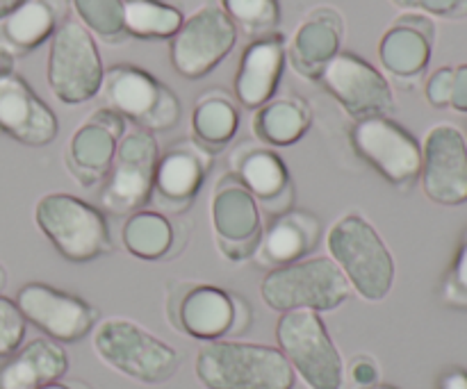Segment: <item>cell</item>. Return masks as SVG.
<instances>
[{
    "instance_id": "37",
    "label": "cell",
    "mask_w": 467,
    "mask_h": 389,
    "mask_svg": "<svg viewBox=\"0 0 467 389\" xmlns=\"http://www.w3.org/2000/svg\"><path fill=\"white\" fill-rule=\"evenodd\" d=\"M349 378L356 387L369 389L379 385V378H381V369H379L377 360L369 358V355H356L354 363L349 367Z\"/></svg>"
},
{
    "instance_id": "18",
    "label": "cell",
    "mask_w": 467,
    "mask_h": 389,
    "mask_svg": "<svg viewBox=\"0 0 467 389\" xmlns=\"http://www.w3.org/2000/svg\"><path fill=\"white\" fill-rule=\"evenodd\" d=\"M59 121L36 96L26 77L7 71L0 76V135L27 148H44L57 139Z\"/></svg>"
},
{
    "instance_id": "23",
    "label": "cell",
    "mask_w": 467,
    "mask_h": 389,
    "mask_svg": "<svg viewBox=\"0 0 467 389\" xmlns=\"http://www.w3.org/2000/svg\"><path fill=\"white\" fill-rule=\"evenodd\" d=\"M345 21L331 7H317L299 23L287 41V64L306 80L317 82L319 73L342 50Z\"/></svg>"
},
{
    "instance_id": "44",
    "label": "cell",
    "mask_w": 467,
    "mask_h": 389,
    "mask_svg": "<svg viewBox=\"0 0 467 389\" xmlns=\"http://www.w3.org/2000/svg\"><path fill=\"white\" fill-rule=\"evenodd\" d=\"M68 385H71V389H91L89 385H85L82 381H68Z\"/></svg>"
},
{
    "instance_id": "29",
    "label": "cell",
    "mask_w": 467,
    "mask_h": 389,
    "mask_svg": "<svg viewBox=\"0 0 467 389\" xmlns=\"http://www.w3.org/2000/svg\"><path fill=\"white\" fill-rule=\"evenodd\" d=\"M176 226L171 217L158 210L144 208L126 217L121 226V244L132 258L158 262L176 251Z\"/></svg>"
},
{
    "instance_id": "25",
    "label": "cell",
    "mask_w": 467,
    "mask_h": 389,
    "mask_svg": "<svg viewBox=\"0 0 467 389\" xmlns=\"http://www.w3.org/2000/svg\"><path fill=\"white\" fill-rule=\"evenodd\" d=\"M68 0H27L0 23V48L9 55H26L50 41L68 18Z\"/></svg>"
},
{
    "instance_id": "40",
    "label": "cell",
    "mask_w": 467,
    "mask_h": 389,
    "mask_svg": "<svg viewBox=\"0 0 467 389\" xmlns=\"http://www.w3.org/2000/svg\"><path fill=\"white\" fill-rule=\"evenodd\" d=\"M438 389H467V372L461 367L450 369L438 381Z\"/></svg>"
},
{
    "instance_id": "11",
    "label": "cell",
    "mask_w": 467,
    "mask_h": 389,
    "mask_svg": "<svg viewBox=\"0 0 467 389\" xmlns=\"http://www.w3.org/2000/svg\"><path fill=\"white\" fill-rule=\"evenodd\" d=\"M356 155L372 167L388 185L410 189L422 169V146L390 117H369L354 121L349 132Z\"/></svg>"
},
{
    "instance_id": "19",
    "label": "cell",
    "mask_w": 467,
    "mask_h": 389,
    "mask_svg": "<svg viewBox=\"0 0 467 389\" xmlns=\"http://www.w3.org/2000/svg\"><path fill=\"white\" fill-rule=\"evenodd\" d=\"M231 173L258 200L263 217L272 219L295 208V185L287 164L269 146L242 144L233 150Z\"/></svg>"
},
{
    "instance_id": "7",
    "label": "cell",
    "mask_w": 467,
    "mask_h": 389,
    "mask_svg": "<svg viewBox=\"0 0 467 389\" xmlns=\"http://www.w3.org/2000/svg\"><path fill=\"white\" fill-rule=\"evenodd\" d=\"M99 96L103 107L121 114L146 132H169L181 121V100L153 73L135 64H114L105 68Z\"/></svg>"
},
{
    "instance_id": "33",
    "label": "cell",
    "mask_w": 467,
    "mask_h": 389,
    "mask_svg": "<svg viewBox=\"0 0 467 389\" xmlns=\"http://www.w3.org/2000/svg\"><path fill=\"white\" fill-rule=\"evenodd\" d=\"M442 301L450 308L467 310V230L461 237L454 260L450 264L445 281H442Z\"/></svg>"
},
{
    "instance_id": "16",
    "label": "cell",
    "mask_w": 467,
    "mask_h": 389,
    "mask_svg": "<svg viewBox=\"0 0 467 389\" xmlns=\"http://www.w3.org/2000/svg\"><path fill=\"white\" fill-rule=\"evenodd\" d=\"M214 155L208 153L203 146L194 139H181L162 150L155 164L153 191H150L149 208L167 214V217H181L194 205L210 169H213Z\"/></svg>"
},
{
    "instance_id": "10",
    "label": "cell",
    "mask_w": 467,
    "mask_h": 389,
    "mask_svg": "<svg viewBox=\"0 0 467 389\" xmlns=\"http://www.w3.org/2000/svg\"><path fill=\"white\" fill-rule=\"evenodd\" d=\"M237 36L240 32L217 3L201 5L169 39L173 71L185 80H201L231 55Z\"/></svg>"
},
{
    "instance_id": "34",
    "label": "cell",
    "mask_w": 467,
    "mask_h": 389,
    "mask_svg": "<svg viewBox=\"0 0 467 389\" xmlns=\"http://www.w3.org/2000/svg\"><path fill=\"white\" fill-rule=\"evenodd\" d=\"M27 323L16 303L0 294V358H9L26 342Z\"/></svg>"
},
{
    "instance_id": "14",
    "label": "cell",
    "mask_w": 467,
    "mask_h": 389,
    "mask_svg": "<svg viewBox=\"0 0 467 389\" xmlns=\"http://www.w3.org/2000/svg\"><path fill=\"white\" fill-rule=\"evenodd\" d=\"M317 82L354 121L390 117L395 109V94L388 77L374 64L349 50H340L324 67Z\"/></svg>"
},
{
    "instance_id": "8",
    "label": "cell",
    "mask_w": 467,
    "mask_h": 389,
    "mask_svg": "<svg viewBox=\"0 0 467 389\" xmlns=\"http://www.w3.org/2000/svg\"><path fill=\"white\" fill-rule=\"evenodd\" d=\"M103 59L91 32L68 16L50 36L46 80L64 105H82L99 98L103 85Z\"/></svg>"
},
{
    "instance_id": "12",
    "label": "cell",
    "mask_w": 467,
    "mask_h": 389,
    "mask_svg": "<svg viewBox=\"0 0 467 389\" xmlns=\"http://www.w3.org/2000/svg\"><path fill=\"white\" fill-rule=\"evenodd\" d=\"M214 244L228 262H249L263 235V212L251 191L233 173L219 178L210 199Z\"/></svg>"
},
{
    "instance_id": "22",
    "label": "cell",
    "mask_w": 467,
    "mask_h": 389,
    "mask_svg": "<svg viewBox=\"0 0 467 389\" xmlns=\"http://www.w3.org/2000/svg\"><path fill=\"white\" fill-rule=\"evenodd\" d=\"M436 26L427 14L406 12L383 32L379 62L397 80H415L431 62Z\"/></svg>"
},
{
    "instance_id": "41",
    "label": "cell",
    "mask_w": 467,
    "mask_h": 389,
    "mask_svg": "<svg viewBox=\"0 0 467 389\" xmlns=\"http://www.w3.org/2000/svg\"><path fill=\"white\" fill-rule=\"evenodd\" d=\"M23 3H27V0H0V23H3L9 14L16 12Z\"/></svg>"
},
{
    "instance_id": "39",
    "label": "cell",
    "mask_w": 467,
    "mask_h": 389,
    "mask_svg": "<svg viewBox=\"0 0 467 389\" xmlns=\"http://www.w3.org/2000/svg\"><path fill=\"white\" fill-rule=\"evenodd\" d=\"M450 107L454 112L467 114V64L454 67V85H451Z\"/></svg>"
},
{
    "instance_id": "17",
    "label": "cell",
    "mask_w": 467,
    "mask_h": 389,
    "mask_svg": "<svg viewBox=\"0 0 467 389\" xmlns=\"http://www.w3.org/2000/svg\"><path fill=\"white\" fill-rule=\"evenodd\" d=\"M420 187L431 203L456 208L467 203V139L454 123H438L422 144Z\"/></svg>"
},
{
    "instance_id": "21",
    "label": "cell",
    "mask_w": 467,
    "mask_h": 389,
    "mask_svg": "<svg viewBox=\"0 0 467 389\" xmlns=\"http://www.w3.org/2000/svg\"><path fill=\"white\" fill-rule=\"evenodd\" d=\"M322 240L324 228L317 214L292 208L265 223L254 262L272 271V269L310 258Z\"/></svg>"
},
{
    "instance_id": "30",
    "label": "cell",
    "mask_w": 467,
    "mask_h": 389,
    "mask_svg": "<svg viewBox=\"0 0 467 389\" xmlns=\"http://www.w3.org/2000/svg\"><path fill=\"white\" fill-rule=\"evenodd\" d=\"M182 12L162 0H123V30L135 39H171L181 30Z\"/></svg>"
},
{
    "instance_id": "15",
    "label": "cell",
    "mask_w": 467,
    "mask_h": 389,
    "mask_svg": "<svg viewBox=\"0 0 467 389\" xmlns=\"http://www.w3.org/2000/svg\"><path fill=\"white\" fill-rule=\"evenodd\" d=\"M18 312L48 340L76 344L96 326L94 305L71 292L57 290L48 282H27L16 292Z\"/></svg>"
},
{
    "instance_id": "26",
    "label": "cell",
    "mask_w": 467,
    "mask_h": 389,
    "mask_svg": "<svg viewBox=\"0 0 467 389\" xmlns=\"http://www.w3.org/2000/svg\"><path fill=\"white\" fill-rule=\"evenodd\" d=\"M117 144L119 139L112 132L87 118L85 123L76 128V132L68 139L67 150H64L67 171L82 187H96L105 180V176L112 169Z\"/></svg>"
},
{
    "instance_id": "42",
    "label": "cell",
    "mask_w": 467,
    "mask_h": 389,
    "mask_svg": "<svg viewBox=\"0 0 467 389\" xmlns=\"http://www.w3.org/2000/svg\"><path fill=\"white\" fill-rule=\"evenodd\" d=\"M7 71H14V68H12V55H9L5 48H0V76H3V73H7Z\"/></svg>"
},
{
    "instance_id": "46",
    "label": "cell",
    "mask_w": 467,
    "mask_h": 389,
    "mask_svg": "<svg viewBox=\"0 0 467 389\" xmlns=\"http://www.w3.org/2000/svg\"><path fill=\"white\" fill-rule=\"evenodd\" d=\"M369 389H397V387H392V385H383V383H379V385H374V387H369Z\"/></svg>"
},
{
    "instance_id": "5",
    "label": "cell",
    "mask_w": 467,
    "mask_h": 389,
    "mask_svg": "<svg viewBox=\"0 0 467 389\" xmlns=\"http://www.w3.org/2000/svg\"><path fill=\"white\" fill-rule=\"evenodd\" d=\"M354 294L345 273L328 255L304 258L299 262L272 269L260 282V299L274 312L310 310L333 312Z\"/></svg>"
},
{
    "instance_id": "4",
    "label": "cell",
    "mask_w": 467,
    "mask_h": 389,
    "mask_svg": "<svg viewBox=\"0 0 467 389\" xmlns=\"http://www.w3.org/2000/svg\"><path fill=\"white\" fill-rule=\"evenodd\" d=\"M35 223L67 262L85 264L112 253L108 214L80 196L44 194L35 205Z\"/></svg>"
},
{
    "instance_id": "45",
    "label": "cell",
    "mask_w": 467,
    "mask_h": 389,
    "mask_svg": "<svg viewBox=\"0 0 467 389\" xmlns=\"http://www.w3.org/2000/svg\"><path fill=\"white\" fill-rule=\"evenodd\" d=\"M5 282H7V276H5V269L0 267V290H3V287H5Z\"/></svg>"
},
{
    "instance_id": "2",
    "label": "cell",
    "mask_w": 467,
    "mask_h": 389,
    "mask_svg": "<svg viewBox=\"0 0 467 389\" xmlns=\"http://www.w3.org/2000/svg\"><path fill=\"white\" fill-rule=\"evenodd\" d=\"M328 258L340 267L351 292L381 303L395 285L397 267L381 232L363 214H345L327 232Z\"/></svg>"
},
{
    "instance_id": "27",
    "label": "cell",
    "mask_w": 467,
    "mask_h": 389,
    "mask_svg": "<svg viewBox=\"0 0 467 389\" xmlns=\"http://www.w3.org/2000/svg\"><path fill=\"white\" fill-rule=\"evenodd\" d=\"M310 123L313 109L301 96H274L254 112V135L269 148H287L304 139Z\"/></svg>"
},
{
    "instance_id": "9",
    "label": "cell",
    "mask_w": 467,
    "mask_h": 389,
    "mask_svg": "<svg viewBox=\"0 0 467 389\" xmlns=\"http://www.w3.org/2000/svg\"><path fill=\"white\" fill-rule=\"evenodd\" d=\"M158 158L160 146L153 132L128 128L126 135L119 139L112 169L105 176L103 191H100V205L105 214L130 217L149 208Z\"/></svg>"
},
{
    "instance_id": "32",
    "label": "cell",
    "mask_w": 467,
    "mask_h": 389,
    "mask_svg": "<svg viewBox=\"0 0 467 389\" xmlns=\"http://www.w3.org/2000/svg\"><path fill=\"white\" fill-rule=\"evenodd\" d=\"M78 21L91 36L117 44L126 36L123 30V0H68Z\"/></svg>"
},
{
    "instance_id": "6",
    "label": "cell",
    "mask_w": 467,
    "mask_h": 389,
    "mask_svg": "<svg viewBox=\"0 0 467 389\" xmlns=\"http://www.w3.org/2000/svg\"><path fill=\"white\" fill-rule=\"evenodd\" d=\"M276 344L308 389H345V363L322 314L310 310L283 312L276 323Z\"/></svg>"
},
{
    "instance_id": "43",
    "label": "cell",
    "mask_w": 467,
    "mask_h": 389,
    "mask_svg": "<svg viewBox=\"0 0 467 389\" xmlns=\"http://www.w3.org/2000/svg\"><path fill=\"white\" fill-rule=\"evenodd\" d=\"M41 389H71V385H68V383L57 381V383H50V385H46V387H41Z\"/></svg>"
},
{
    "instance_id": "35",
    "label": "cell",
    "mask_w": 467,
    "mask_h": 389,
    "mask_svg": "<svg viewBox=\"0 0 467 389\" xmlns=\"http://www.w3.org/2000/svg\"><path fill=\"white\" fill-rule=\"evenodd\" d=\"M397 7H404L409 12L427 14V16L441 18H465L467 0H392Z\"/></svg>"
},
{
    "instance_id": "1",
    "label": "cell",
    "mask_w": 467,
    "mask_h": 389,
    "mask_svg": "<svg viewBox=\"0 0 467 389\" xmlns=\"http://www.w3.org/2000/svg\"><path fill=\"white\" fill-rule=\"evenodd\" d=\"M196 381L205 389H292L295 372L276 346L254 342H203L194 360Z\"/></svg>"
},
{
    "instance_id": "20",
    "label": "cell",
    "mask_w": 467,
    "mask_h": 389,
    "mask_svg": "<svg viewBox=\"0 0 467 389\" xmlns=\"http://www.w3.org/2000/svg\"><path fill=\"white\" fill-rule=\"evenodd\" d=\"M287 64V39L281 32L251 39L240 57L233 98L244 109H258L276 96Z\"/></svg>"
},
{
    "instance_id": "13",
    "label": "cell",
    "mask_w": 467,
    "mask_h": 389,
    "mask_svg": "<svg viewBox=\"0 0 467 389\" xmlns=\"http://www.w3.org/2000/svg\"><path fill=\"white\" fill-rule=\"evenodd\" d=\"M235 292L208 282H171L167 292V319L192 340H231L235 328Z\"/></svg>"
},
{
    "instance_id": "31",
    "label": "cell",
    "mask_w": 467,
    "mask_h": 389,
    "mask_svg": "<svg viewBox=\"0 0 467 389\" xmlns=\"http://www.w3.org/2000/svg\"><path fill=\"white\" fill-rule=\"evenodd\" d=\"M237 32L246 35L249 39L272 35L278 30L281 23V3L278 0H219Z\"/></svg>"
},
{
    "instance_id": "3",
    "label": "cell",
    "mask_w": 467,
    "mask_h": 389,
    "mask_svg": "<svg viewBox=\"0 0 467 389\" xmlns=\"http://www.w3.org/2000/svg\"><path fill=\"white\" fill-rule=\"evenodd\" d=\"M91 349L105 367L141 385H162L181 369V353L171 344L126 317L96 323Z\"/></svg>"
},
{
    "instance_id": "38",
    "label": "cell",
    "mask_w": 467,
    "mask_h": 389,
    "mask_svg": "<svg viewBox=\"0 0 467 389\" xmlns=\"http://www.w3.org/2000/svg\"><path fill=\"white\" fill-rule=\"evenodd\" d=\"M89 118L91 121L99 123V126H103L108 132H112L117 139H121V137L128 132V128H130L121 114L112 112V109H108V107H99L96 112L89 114Z\"/></svg>"
},
{
    "instance_id": "28",
    "label": "cell",
    "mask_w": 467,
    "mask_h": 389,
    "mask_svg": "<svg viewBox=\"0 0 467 389\" xmlns=\"http://www.w3.org/2000/svg\"><path fill=\"white\" fill-rule=\"evenodd\" d=\"M240 128V109L233 94L223 89H210L196 100L192 112V139L208 153L226 148Z\"/></svg>"
},
{
    "instance_id": "24",
    "label": "cell",
    "mask_w": 467,
    "mask_h": 389,
    "mask_svg": "<svg viewBox=\"0 0 467 389\" xmlns=\"http://www.w3.org/2000/svg\"><path fill=\"white\" fill-rule=\"evenodd\" d=\"M68 372V353L59 342L35 337L23 342L0 364V389H41L57 383Z\"/></svg>"
},
{
    "instance_id": "36",
    "label": "cell",
    "mask_w": 467,
    "mask_h": 389,
    "mask_svg": "<svg viewBox=\"0 0 467 389\" xmlns=\"http://www.w3.org/2000/svg\"><path fill=\"white\" fill-rule=\"evenodd\" d=\"M451 85H454V67H441L429 76L427 85H424V96H427L431 107H450L451 98Z\"/></svg>"
}]
</instances>
